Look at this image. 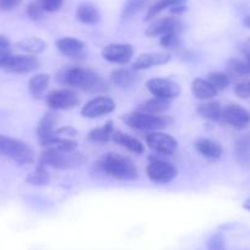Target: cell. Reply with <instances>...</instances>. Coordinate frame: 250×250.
<instances>
[{
  "label": "cell",
  "mask_w": 250,
  "mask_h": 250,
  "mask_svg": "<svg viewBox=\"0 0 250 250\" xmlns=\"http://www.w3.org/2000/svg\"><path fill=\"white\" fill-rule=\"evenodd\" d=\"M208 250H225V240L221 235H213L208 240Z\"/></svg>",
  "instance_id": "obj_39"
},
{
  "label": "cell",
  "mask_w": 250,
  "mask_h": 250,
  "mask_svg": "<svg viewBox=\"0 0 250 250\" xmlns=\"http://www.w3.org/2000/svg\"><path fill=\"white\" fill-rule=\"evenodd\" d=\"M57 48L65 57L81 58L85 50V43L73 37H62L57 41Z\"/></svg>",
  "instance_id": "obj_16"
},
{
  "label": "cell",
  "mask_w": 250,
  "mask_h": 250,
  "mask_svg": "<svg viewBox=\"0 0 250 250\" xmlns=\"http://www.w3.org/2000/svg\"><path fill=\"white\" fill-rule=\"evenodd\" d=\"M147 90L152 93L155 97L170 100L179 96L180 87L177 83L169 80V79H151L146 83Z\"/></svg>",
  "instance_id": "obj_12"
},
{
  "label": "cell",
  "mask_w": 250,
  "mask_h": 250,
  "mask_svg": "<svg viewBox=\"0 0 250 250\" xmlns=\"http://www.w3.org/2000/svg\"><path fill=\"white\" fill-rule=\"evenodd\" d=\"M113 83L119 87H126V86L133 85L138 79L136 73L129 69H118V70L113 71L112 74Z\"/></svg>",
  "instance_id": "obj_29"
},
{
  "label": "cell",
  "mask_w": 250,
  "mask_h": 250,
  "mask_svg": "<svg viewBox=\"0 0 250 250\" xmlns=\"http://www.w3.org/2000/svg\"><path fill=\"white\" fill-rule=\"evenodd\" d=\"M100 167L105 174L119 180H135L138 169L133 161L119 153H105L100 161Z\"/></svg>",
  "instance_id": "obj_1"
},
{
  "label": "cell",
  "mask_w": 250,
  "mask_h": 250,
  "mask_svg": "<svg viewBox=\"0 0 250 250\" xmlns=\"http://www.w3.org/2000/svg\"><path fill=\"white\" fill-rule=\"evenodd\" d=\"M191 92L199 100H212L213 97L217 96V88L212 85L208 80L198 78L191 83Z\"/></svg>",
  "instance_id": "obj_17"
},
{
  "label": "cell",
  "mask_w": 250,
  "mask_h": 250,
  "mask_svg": "<svg viewBox=\"0 0 250 250\" xmlns=\"http://www.w3.org/2000/svg\"><path fill=\"white\" fill-rule=\"evenodd\" d=\"M208 80L210 81V83H212L216 88H217V91L227 88L228 86H229V83H230V80H229V78H228L227 74L218 73V71L208 74Z\"/></svg>",
  "instance_id": "obj_34"
},
{
  "label": "cell",
  "mask_w": 250,
  "mask_h": 250,
  "mask_svg": "<svg viewBox=\"0 0 250 250\" xmlns=\"http://www.w3.org/2000/svg\"><path fill=\"white\" fill-rule=\"evenodd\" d=\"M245 62H248V65L250 66V50H248L247 53H245Z\"/></svg>",
  "instance_id": "obj_45"
},
{
  "label": "cell",
  "mask_w": 250,
  "mask_h": 250,
  "mask_svg": "<svg viewBox=\"0 0 250 250\" xmlns=\"http://www.w3.org/2000/svg\"><path fill=\"white\" fill-rule=\"evenodd\" d=\"M170 60V55L168 53H145L138 57L134 62V70H145V69L153 68V66L165 65Z\"/></svg>",
  "instance_id": "obj_15"
},
{
  "label": "cell",
  "mask_w": 250,
  "mask_h": 250,
  "mask_svg": "<svg viewBox=\"0 0 250 250\" xmlns=\"http://www.w3.org/2000/svg\"><path fill=\"white\" fill-rule=\"evenodd\" d=\"M0 155L10 158L19 166H28L35 160L33 150L19 139L0 135Z\"/></svg>",
  "instance_id": "obj_3"
},
{
  "label": "cell",
  "mask_w": 250,
  "mask_h": 250,
  "mask_svg": "<svg viewBox=\"0 0 250 250\" xmlns=\"http://www.w3.org/2000/svg\"><path fill=\"white\" fill-rule=\"evenodd\" d=\"M38 66H40V62L37 60V58L32 57V55L11 54L0 68L9 71V73L26 74L35 70Z\"/></svg>",
  "instance_id": "obj_11"
},
{
  "label": "cell",
  "mask_w": 250,
  "mask_h": 250,
  "mask_svg": "<svg viewBox=\"0 0 250 250\" xmlns=\"http://www.w3.org/2000/svg\"><path fill=\"white\" fill-rule=\"evenodd\" d=\"M21 3H22V0H0V10H14V9L18 8Z\"/></svg>",
  "instance_id": "obj_41"
},
{
  "label": "cell",
  "mask_w": 250,
  "mask_h": 250,
  "mask_svg": "<svg viewBox=\"0 0 250 250\" xmlns=\"http://www.w3.org/2000/svg\"><path fill=\"white\" fill-rule=\"evenodd\" d=\"M60 80L71 87L87 91L100 90V86H102V80L95 71L80 66H73L62 71Z\"/></svg>",
  "instance_id": "obj_2"
},
{
  "label": "cell",
  "mask_w": 250,
  "mask_h": 250,
  "mask_svg": "<svg viewBox=\"0 0 250 250\" xmlns=\"http://www.w3.org/2000/svg\"><path fill=\"white\" fill-rule=\"evenodd\" d=\"M234 93L239 98H243V100L250 98V80L235 85L234 86Z\"/></svg>",
  "instance_id": "obj_38"
},
{
  "label": "cell",
  "mask_w": 250,
  "mask_h": 250,
  "mask_svg": "<svg viewBox=\"0 0 250 250\" xmlns=\"http://www.w3.org/2000/svg\"><path fill=\"white\" fill-rule=\"evenodd\" d=\"M182 30V23L177 18H162L151 23L146 30L147 37H157L168 32H179Z\"/></svg>",
  "instance_id": "obj_14"
},
{
  "label": "cell",
  "mask_w": 250,
  "mask_h": 250,
  "mask_svg": "<svg viewBox=\"0 0 250 250\" xmlns=\"http://www.w3.org/2000/svg\"><path fill=\"white\" fill-rule=\"evenodd\" d=\"M114 131L113 123L108 122L102 126H100V128L91 130L90 134H88V139L91 141H95V143H108L109 140H112Z\"/></svg>",
  "instance_id": "obj_26"
},
{
  "label": "cell",
  "mask_w": 250,
  "mask_h": 250,
  "mask_svg": "<svg viewBox=\"0 0 250 250\" xmlns=\"http://www.w3.org/2000/svg\"><path fill=\"white\" fill-rule=\"evenodd\" d=\"M187 1L188 0H157V1H155V3L148 8L145 20H152V19H155L158 14L162 13L163 10H167V9L173 8V6L175 5H180V4H185Z\"/></svg>",
  "instance_id": "obj_23"
},
{
  "label": "cell",
  "mask_w": 250,
  "mask_h": 250,
  "mask_svg": "<svg viewBox=\"0 0 250 250\" xmlns=\"http://www.w3.org/2000/svg\"><path fill=\"white\" fill-rule=\"evenodd\" d=\"M83 162V156L80 153H75V151L66 152V151L50 147H47V150L43 151L40 161L41 165L57 168V169H70V168L78 167Z\"/></svg>",
  "instance_id": "obj_4"
},
{
  "label": "cell",
  "mask_w": 250,
  "mask_h": 250,
  "mask_svg": "<svg viewBox=\"0 0 250 250\" xmlns=\"http://www.w3.org/2000/svg\"><path fill=\"white\" fill-rule=\"evenodd\" d=\"M57 122H58L57 115L52 112L44 114V117L41 119L37 128V135L38 138H40L41 143H43V141L55 136V130H57L55 126H57Z\"/></svg>",
  "instance_id": "obj_18"
},
{
  "label": "cell",
  "mask_w": 250,
  "mask_h": 250,
  "mask_svg": "<svg viewBox=\"0 0 250 250\" xmlns=\"http://www.w3.org/2000/svg\"><path fill=\"white\" fill-rule=\"evenodd\" d=\"M146 143L151 150L165 156L173 155L178 148V141L173 136L160 133V131H153L148 134L146 136Z\"/></svg>",
  "instance_id": "obj_8"
},
{
  "label": "cell",
  "mask_w": 250,
  "mask_h": 250,
  "mask_svg": "<svg viewBox=\"0 0 250 250\" xmlns=\"http://www.w3.org/2000/svg\"><path fill=\"white\" fill-rule=\"evenodd\" d=\"M169 108V100H165V98H158L155 97L152 100L147 101L144 104L143 110L148 114H161V113L166 112Z\"/></svg>",
  "instance_id": "obj_31"
},
{
  "label": "cell",
  "mask_w": 250,
  "mask_h": 250,
  "mask_svg": "<svg viewBox=\"0 0 250 250\" xmlns=\"http://www.w3.org/2000/svg\"><path fill=\"white\" fill-rule=\"evenodd\" d=\"M112 140L119 144V145L124 146L125 148H128L129 151L134 153H143L145 151V147H144V145L138 139H135L131 135H128V134L122 133V131H114Z\"/></svg>",
  "instance_id": "obj_20"
},
{
  "label": "cell",
  "mask_w": 250,
  "mask_h": 250,
  "mask_svg": "<svg viewBox=\"0 0 250 250\" xmlns=\"http://www.w3.org/2000/svg\"><path fill=\"white\" fill-rule=\"evenodd\" d=\"M228 70L229 73L237 76H248L250 75V66L245 60L232 59L228 62Z\"/></svg>",
  "instance_id": "obj_33"
},
{
  "label": "cell",
  "mask_w": 250,
  "mask_h": 250,
  "mask_svg": "<svg viewBox=\"0 0 250 250\" xmlns=\"http://www.w3.org/2000/svg\"><path fill=\"white\" fill-rule=\"evenodd\" d=\"M243 23H244V26L247 28H250V15L245 16L244 19H243Z\"/></svg>",
  "instance_id": "obj_43"
},
{
  "label": "cell",
  "mask_w": 250,
  "mask_h": 250,
  "mask_svg": "<svg viewBox=\"0 0 250 250\" xmlns=\"http://www.w3.org/2000/svg\"><path fill=\"white\" fill-rule=\"evenodd\" d=\"M44 11L45 10L42 5V1H41V0H33V1H31L30 3V5L27 6V10H26V13H27V15L30 16V19L37 21V20H41V19L43 18V15H44Z\"/></svg>",
  "instance_id": "obj_35"
},
{
  "label": "cell",
  "mask_w": 250,
  "mask_h": 250,
  "mask_svg": "<svg viewBox=\"0 0 250 250\" xmlns=\"http://www.w3.org/2000/svg\"><path fill=\"white\" fill-rule=\"evenodd\" d=\"M76 18L80 22L86 23V25H96L100 22L101 15L100 11L92 5L88 4H83L76 10Z\"/></svg>",
  "instance_id": "obj_22"
},
{
  "label": "cell",
  "mask_w": 250,
  "mask_h": 250,
  "mask_svg": "<svg viewBox=\"0 0 250 250\" xmlns=\"http://www.w3.org/2000/svg\"><path fill=\"white\" fill-rule=\"evenodd\" d=\"M195 148L198 150L199 153H201L204 157L208 158V160H218L223 155V150L220 144L210 140V139L199 140L195 144Z\"/></svg>",
  "instance_id": "obj_19"
},
{
  "label": "cell",
  "mask_w": 250,
  "mask_h": 250,
  "mask_svg": "<svg viewBox=\"0 0 250 250\" xmlns=\"http://www.w3.org/2000/svg\"><path fill=\"white\" fill-rule=\"evenodd\" d=\"M187 10L185 8V4H180V5H175L173 8H170V13L174 14V15H179V14H183Z\"/></svg>",
  "instance_id": "obj_42"
},
{
  "label": "cell",
  "mask_w": 250,
  "mask_h": 250,
  "mask_svg": "<svg viewBox=\"0 0 250 250\" xmlns=\"http://www.w3.org/2000/svg\"><path fill=\"white\" fill-rule=\"evenodd\" d=\"M41 144L43 146H45V147L57 148V150L60 151H66V152H74L78 148V143H75L73 140H69V139L60 138L58 135L53 136V138L48 139V140L43 141Z\"/></svg>",
  "instance_id": "obj_24"
},
{
  "label": "cell",
  "mask_w": 250,
  "mask_h": 250,
  "mask_svg": "<svg viewBox=\"0 0 250 250\" xmlns=\"http://www.w3.org/2000/svg\"><path fill=\"white\" fill-rule=\"evenodd\" d=\"M11 54L13 53H11L10 42H9V40L5 36L0 35V66L3 65Z\"/></svg>",
  "instance_id": "obj_37"
},
{
  "label": "cell",
  "mask_w": 250,
  "mask_h": 250,
  "mask_svg": "<svg viewBox=\"0 0 250 250\" xmlns=\"http://www.w3.org/2000/svg\"><path fill=\"white\" fill-rule=\"evenodd\" d=\"M146 173H147V177L152 182L160 183V184H167V183L172 182L177 177L178 170L169 162L155 160L150 162V165L147 166Z\"/></svg>",
  "instance_id": "obj_7"
},
{
  "label": "cell",
  "mask_w": 250,
  "mask_h": 250,
  "mask_svg": "<svg viewBox=\"0 0 250 250\" xmlns=\"http://www.w3.org/2000/svg\"><path fill=\"white\" fill-rule=\"evenodd\" d=\"M41 1H42V5L45 11H48V13H54V11L59 10L62 8L64 0H41Z\"/></svg>",
  "instance_id": "obj_40"
},
{
  "label": "cell",
  "mask_w": 250,
  "mask_h": 250,
  "mask_svg": "<svg viewBox=\"0 0 250 250\" xmlns=\"http://www.w3.org/2000/svg\"><path fill=\"white\" fill-rule=\"evenodd\" d=\"M198 112L201 117L213 120V122H221V118H222V107L218 102H208L200 104Z\"/></svg>",
  "instance_id": "obj_28"
},
{
  "label": "cell",
  "mask_w": 250,
  "mask_h": 250,
  "mask_svg": "<svg viewBox=\"0 0 250 250\" xmlns=\"http://www.w3.org/2000/svg\"><path fill=\"white\" fill-rule=\"evenodd\" d=\"M15 47L30 54H40L45 49V43L38 37H30L21 40L20 42L16 43Z\"/></svg>",
  "instance_id": "obj_25"
},
{
  "label": "cell",
  "mask_w": 250,
  "mask_h": 250,
  "mask_svg": "<svg viewBox=\"0 0 250 250\" xmlns=\"http://www.w3.org/2000/svg\"><path fill=\"white\" fill-rule=\"evenodd\" d=\"M243 206H244L245 210L250 211V199H248V200H245V203L243 204Z\"/></svg>",
  "instance_id": "obj_44"
},
{
  "label": "cell",
  "mask_w": 250,
  "mask_h": 250,
  "mask_svg": "<svg viewBox=\"0 0 250 250\" xmlns=\"http://www.w3.org/2000/svg\"><path fill=\"white\" fill-rule=\"evenodd\" d=\"M235 157L237 161L242 165H249L250 163V134L244 135L235 143L234 146Z\"/></svg>",
  "instance_id": "obj_27"
},
{
  "label": "cell",
  "mask_w": 250,
  "mask_h": 250,
  "mask_svg": "<svg viewBox=\"0 0 250 250\" xmlns=\"http://www.w3.org/2000/svg\"><path fill=\"white\" fill-rule=\"evenodd\" d=\"M48 180H49V174H48L47 169L44 168V166L41 165L36 168L35 170L28 174V177L26 178V183L31 185H43L47 184Z\"/></svg>",
  "instance_id": "obj_32"
},
{
  "label": "cell",
  "mask_w": 250,
  "mask_h": 250,
  "mask_svg": "<svg viewBox=\"0 0 250 250\" xmlns=\"http://www.w3.org/2000/svg\"><path fill=\"white\" fill-rule=\"evenodd\" d=\"M50 76L47 74H37L28 81V92L35 98H40L49 85Z\"/></svg>",
  "instance_id": "obj_21"
},
{
  "label": "cell",
  "mask_w": 250,
  "mask_h": 250,
  "mask_svg": "<svg viewBox=\"0 0 250 250\" xmlns=\"http://www.w3.org/2000/svg\"><path fill=\"white\" fill-rule=\"evenodd\" d=\"M47 104L52 109H71L76 107L80 102L79 96L69 88H60V90H54L47 96L45 98Z\"/></svg>",
  "instance_id": "obj_9"
},
{
  "label": "cell",
  "mask_w": 250,
  "mask_h": 250,
  "mask_svg": "<svg viewBox=\"0 0 250 250\" xmlns=\"http://www.w3.org/2000/svg\"><path fill=\"white\" fill-rule=\"evenodd\" d=\"M125 123L136 130L156 131L166 126V120L158 115L145 112H134L125 117Z\"/></svg>",
  "instance_id": "obj_5"
},
{
  "label": "cell",
  "mask_w": 250,
  "mask_h": 250,
  "mask_svg": "<svg viewBox=\"0 0 250 250\" xmlns=\"http://www.w3.org/2000/svg\"><path fill=\"white\" fill-rule=\"evenodd\" d=\"M179 32H168L166 35L161 36L160 44L166 49H170V48H177L179 45Z\"/></svg>",
  "instance_id": "obj_36"
},
{
  "label": "cell",
  "mask_w": 250,
  "mask_h": 250,
  "mask_svg": "<svg viewBox=\"0 0 250 250\" xmlns=\"http://www.w3.org/2000/svg\"><path fill=\"white\" fill-rule=\"evenodd\" d=\"M221 122L235 129H245L250 124V112L237 103L228 104L222 108Z\"/></svg>",
  "instance_id": "obj_6"
},
{
  "label": "cell",
  "mask_w": 250,
  "mask_h": 250,
  "mask_svg": "<svg viewBox=\"0 0 250 250\" xmlns=\"http://www.w3.org/2000/svg\"><path fill=\"white\" fill-rule=\"evenodd\" d=\"M134 55V47L129 43H110L102 49V57L114 64H126Z\"/></svg>",
  "instance_id": "obj_10"
},
{
  "label": "cell",
  "mask_w": 250,
  "mask_h": 250,
  "mask_svg": "<svg viewBox=\"0 0 250 250\" xmlns=\"http://www.w3.org/2000/svg\"><path fill=\"white\" fill-rule=\"evenodd\" d=\"M150 0H128L122 11L123 19H131L147 6Z\"/></svg>",
  "instance_id": "obj_30"
},
{
  "label": "cell",
  "mask_w": 250,
  "mask_h": 250,
  "mask_svg": "<svg viewBox=\"0 0 250 250\" xmlns=\"http://www.w3.org/2000/svg\"><path fill=\"white\" fill-rule=\"evenodd\" d=\"M115 109V102L109 97H96L93 100L88 101L81 109V114L85 118H93L102 117V115L109 114Z\"/></svg>",
  "instance_id": "obj_13"
}]
</instances>
